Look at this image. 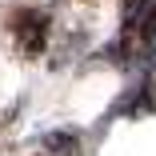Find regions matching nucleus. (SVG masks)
Masks as SVG:
<instances>
[{
  "instance_id": "1",
  "label": "nucleus",
  "mask_w": 156,
  "mask_h": 156,
  "mask_svg": "<svg viewBox=\"0 0 156 156\" xmlns=\"http://www.w3.org/2000/svg\"><path fill=\"white\" fill-rule=\"evenodd\" d=\"M40 144H44L52 156H76V152H80V136L68 132V128H60V132H44Z\"/></svg>"
}]
</instances>
